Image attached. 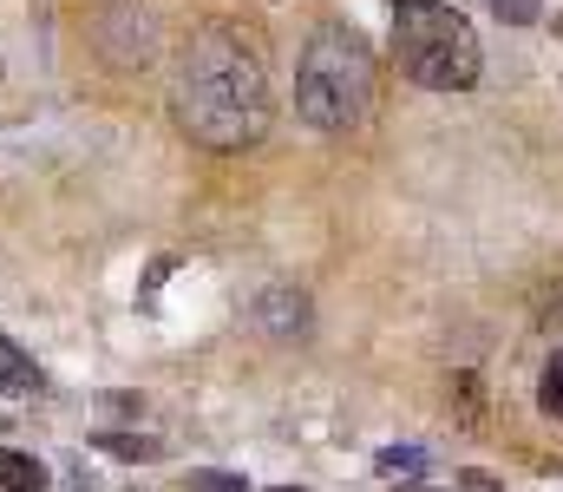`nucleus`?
<instances>
[{
    "label": "nucleus",
    "mask_w": 563,
    "mask_h": 492,
    "mask_svg": "<svg viewBox=\"0 0 563 492\" xmlns=\"http://www.w3.org/2000/svg\"><path fill=\"white\" fill-rule=\"evenodd\" d=\"M394 59L426 92H472L478 73H485V46H478L472 20L459 7H445V0H400Z\"/></svg>",
    "instance_id": "obj_3"
},
{
    "label": "nucleus",
    "mask_w": 563,
    "mask_h": 492,
    "mask_svg": "<svg viewBox=\"0 0 563 492\" xmlns=\"http://www.w3.org/2000/svg\"><path fill=\"white\" fill-rule=\"evenodd\" d=\"M374 467H380V473H407V480H420L432 460H426V447H380Z\"/></svg>",
    "instance_id": "obj_9"
},
{
    "label": "nucleus",
    "mask_w": 563,
    "mask_h": 492,
    "mask_svg": "<svg viewBox=\"0 0 563 492\" xmlns=\"http://www.w3.org/2000/svg\"><path fill=\"white\" fill-rule=\"evenodd\" d=\"M99 447L112 453V460H139V467H151V460H164L170 447L164 440H151V434H99Z\"/></svg>",
    "instance_id": "obj_8"
},
{
    "label": "nucleus",
    "mask_w": 563,
    "mask_h": 492,
    "mask_svg": "<svg viewBox=\"0 0 563 492\" xmlns=\"http://www.w3.org/2000/svg\"><path fill=\"white\" fill-rule=\"evenodd\" d=\"M374 86L380 73H374L367 40L347 26H321L295 66V112L314 132H361L374 119Z\"/></svg>",
    "instance_id": "obj_2"
},
{
    "label": "nucleus",
    "mask_w": 563,
    "mask_h": 492,
    "mask_svg": "<svg viewBox=\"0 0 563 492\" xmlns=\"http://www.w3.org/2000/svg\"><path fill=\"white\" fill-rule=\"evenodd\" d=\"M551 26H558V33H563V20H551Z\"/></svg>",
    "instance_id": "obj_17"
},
{
    "label": "nucleus",
    "mask_w": 563,
    "mask_h": 492,
    "mask_svg": "<svg viewBox=\"0 0 563 492\" xmlns=\"http://www.w3.org/2000/svg\"><path fill=\"white\" fill-rule=\"evenodd\" d=\"M66 492H106V486H99V480H92V473L73 460V467H66Z\"/></svg>",
    "instance_id": "obj_14"
},
{
    "label": "nucleus",
    "mask_w": 563,
    "mask_h": 492,
    "mask_svg": "<svg viewBox=\"0 0 563 492\" xmlns=\"http://www.w3.org/2000/svg\"><path fill=\"white\" fill-rule=\"evenodd\" d=\"M177 492H250V480L243 473H217V467H190Z\"/></svg>",
    "instance_id": "obj_10"
},
{
    "label": "nucleus",
    "mask_w": 563,
    "mask_h": 492,
    "mask_svg": "<svg viewBox=\"0 0 563 492\" xmlns=\"http://www.w3.org/2000/svg\"><path fill=\"white\" fill-rule=\"evenodd\" d=\"M538 407H544L551 420H563V348L544 361V374H538Z\"/></svg>",
    "instance_id": "obj_11"
},
{
    "label": "nucleus",
    "mask_w": 563,
    "mask_h": 492,
    "mask_svg": "<svg viewBox=\"0 0 563 492\" xmlns=\"http://www.w3.org/2000/svg\"><path fill=\"white\" fill-rule=\"evenodd\" d=\"M256 322H263V335H276V341H308L314 309H308V296H301L295 283H269V289L256 296Z\"/></svg>",
    "instance_id": "obj_4"
},
{
    "label": "nucleus",
    "mask_w": 563,
    "mask_h": 492,
    "mask_svg": "<svg viewBox=\"0 0 563 492\" xmlns=\"http://www.w3.org/2000/svg\"><path fill=\"white\" fill-rule=\"evenodd\" d=\"M276 492H301V486H276Z\"/></svg>",
    "instance_id": "obj_16"
},
{
    "label": "nucleus",
    "mask_w": 563,
    "mask_h": 492,
    "mask_svg": "<svg viewBox=\"0 0 563 492\" xmlns=\"http://www.w3.org/2000/svg\"><path fill=\"white\" fill-rule=\"evenodd\" d=\"M0 492H46V467L20 447H0Z\"/></svg>",
    "instance_id": "obj_7"
},
{
    "label": "nucleus",
    "mask_w": 563,
    "mask_h": 492,
    "mask_svg": "<svg viewBox=\"0 0 563 492\" xmlns=\"http://www.w3.org/2000/svg\"><path fill=\"white\" fill-rule=\"evenodd\" d=\"M459 492H505V480L485 473V467H465V473H459Z\"/></svg>",
    "instance_id": "obj_13"
},
{
    "label": "nucleus",
    "mask_w": 563,
    "mask_h": 492,
    "mask_svg": "<svg viewBox=\"0 0 563 492\" xmlns=\"http://www.w3.org/2000/svg\"><path fill=\"white\" fill-rule=\"evenodd\" d=\"M40 387H46L40 361H33L13 335H0V394H40Z\"/></svg>",
    "instance_id": "obj_5"
},
{
    "label": "nucleus",
    "mask_w": 563,
    "mask_h": 492,
    "mask_svg": "<svg viewBox=\"0 0 563 492\" xmlns=\"http://www.w3.org/2000/svg\"><path fill=\"white\" fill-rule=\"evenodd\" d=\"M170 112L203 152H250L269 132V73L230 26H203L170 79Z\"/></svg>",
    "instance_id": "obj_1"
},
{
    "label": "nucleus",
    "mask_w": 563,
    "mask_h": 492,
    "mask_svg": "<svg viewBox=\"0 0 563 492\" xmlns=\"http://www.w3.org/2000/svg\"><path fill=\"white\" fill-rule=\"evenodd\" d=\"M485 7H492L505 26H538V20H544V0H485Z\"/></svg>",
    "instance_id": "obj_12"
},
{
    "label": "nucleus",
    "mask_w": 563,
    "mask_h": 492,
    "mask_svg": "<svg viewBox=\"0 0 563 492\" xmlns=\"http://www.w3.org/2000/svg\"><path fill=\"white\" fill-rule=\"evenodd\" d=\"M394 492H432V486H420V480H413V486H394Z\"/></svg>",
    "instance_id": "obj_15"
},
{
    "label": "nucleus",
    "mask_w": 563,
    "mask_h": 492,
    "mask_svg": "<svg viewBox=\"0 0 563 492\" xmlns=\"http://www.w3.org/2000/svg\"><path fill=\"white\" fill-rule=\"evenodd\" d=\"M445 407H452L459 427L478 434V427H485V381H478V374H452V381H445Z\"/></svg>",
    "instance_id": "obj_6"
},
{
    "label": "nucleus",
    "mask_w": 563,
    "mask_h": 492,
    "mask_svg": "<svg viewBox=\"0 0 563 492\" xmlns=\"http://www.w3.org/2000/svg\"><path fill=\"white\" fill-rule=\"evenodd\" d=\"M0 427H7V414H0Z\"/></svg>",
    "instance_id": "obj_18"
}]
</instances>
